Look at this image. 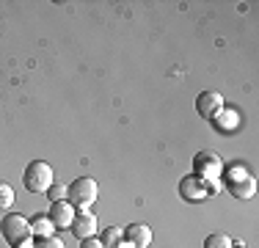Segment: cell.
Returning <instances> with one entry per match:
<instances>
[{"instance_id": "10", "label": "cell", "mask_w": 259, "mask_h": 248, "mask_svg": "<svg viewBox=\"0 0 259 248\" xmlns=\"http://www.w3.org/2000/svg\"><path fill=\"white\" fill-rule=\"evenodd\" d=\"M226 188H229V193L234 196V198H254L256 196V179L251 177H240V179H232V182H226Z\"/></svg>"}, {"instance_id": "5", "label": "cell", "mask_w": 259, "mask_h": 248, "mask_svg": "<svg viewBox=\"0 0 259 248\" xmlns=\"http://www.w3.org/2000/svg\"><path fill=\"white\" fill-rule=\"evenodd\" d=\"M215 190H218V185L204 182V179L196 177V174H188V177L180 179V198L182 201H201V198H207L209 193H215Z\"/></svg>"}, {"instance_id": "19", "label": "cell", "mask_w": 259, "mask_h": 248, "mask_svg": "<svg viewBox=\"0 0 259 248\" xmlns=\"http://www.w3.org/2000/svg\"><path fill=\"white\" fill-rule=\"evenodd\" d=\"M17 248H33V243H30V240H25V243H20Z\"/></svg>"}, {"instance_id": "9", "label": "cell", "mask_w": 259, "mask_h": 248, "mask_svg": "<svg viewBox=\"0 0 259 248\" xmlns=\"http://www.w3.org/2000/svg\"><path fill=\"white\" fill-rule=\"evenodd\" d=\"M124 240L133 243V248H149L152 240H155V234H152V229L146 226V223H130L124 229Z\"/></svg>"}, {"instance_id": "15", "label": "cell", "mask_w": 259, "mask_h": 248, "mask_svg": "<svg viewBox=\"0 0 259 248\" xmlns=\"http://www.w3.org/2000/svg\"><path fill=\"white\" fill-rule=\"evenodd\" d=\"M14 204V188L6 179H0V210H9Z\"/></svg>"}, {"instance_id": "16", "label": "cell", "mask_w": 259, "mask_h": 248, "mask_svg": "<svg viewBox=\"0 0 259 248\" xmlns=\"http://www.w3.org/2000/svg\"><path fill=\"white\" fill-rule=\"evenodd\" d=\"M66 190H69V188H66L64 182H53L50 188H47V196H50V201H64Z\"/></svg>"}, {"instance_id": "7", "label": "cell", "mask_w": 259, "mask_h": 248, "mask_svg": "<svg viewBox=\"0 0 259 248\" xmlns=\"http://www.w3.org/2000/svg\"><path fill=\"white\" fill-rule=\"evenodd\" d=\"M72 234H75L77 240H89V237H97V229H100V223L97 218L85 210V213H75V221H72Z\"/></svg>"}, {"instance_id": "8", "label": "cell", "mask_w": 259, "mask_h": 248, "mask_svg": "<svg viewBox=\"0 0 259 248\" xmlns=\"http://www.w3.org/2000/svg\"><path fill=\"white\" fill-rule=\"evenodd\" d=\"M47 218L53 221L55 229H66L72 226V221H75V207H72L69 201H50V213H47Z\"/></svg>"}, {"instance_id": "13", "label": "cell", "mask_w": 259, "mask_h": 248, "mask_svg": "<svg viewBox=\"0 0 259 248\" xmlns=\"http://www.w3.org/2000/svg\"><path fill=\"white\" fill-rule=\"evenodd\" d=\"M100 243L105 248H119L121 243H124V229H121V226H108L100 234Z\"/></svg>"}, {"instance_id": "21", "label": "cell", "mask_w": 259, "mask_h": 248, "mask_svg": "<svg viewBox=\"0 0 259 248\" xmlns=\"http://www.w3.org/2000/svg\"><path fill=\"white\" fill-rule=\"evenodd\" d=\"M232 248H245V245H232Z\"/></svg>"}, {"instance_id": "17", "label": "cell", "mask_w": 259, "mask_h": 248, "mask_svg": "<svg viewBox=\"0 0 259 248\" xmlns=\"http://www.w3.org/2000/svg\"><path fill=\"white\" fill-rule=\"evenodd\" d=\"M33 248H66V245L61 243V240L55 237V234H53V237H41V240H39V243H36Z\"/></svg>"}, {"instance_id": "14", "label": "cell", "mask_w": 259, "mask_h": 248, "mask_svg": "<svg viewBox=\"0 0 259 248\" xmlns=\"http://www.w3.org/2000/svg\"><path fill=\"white\" fill-rule=\"evenodd\" d=\"M232 237L226 232H212V234H207V240H204V248H232Z\"/></svg>"}, {"instance_id": "1", "label": "cell", "mask_w": 259, "mask_h": 248, "mask_svg": "<svg viewBox=\"0 0 259 248\" xmlns=\"http://www.w3.org/2000/svg\"><path fill=\"white\" fill-rule=\"evenodd\" d=\"M53 182H55L53 169L45 160H30L25 166V171H22V185H25V190H30V193H47V188Z\"/></svg>"}, {"instance_id": "3", "label": "cell", "mask_w": 259, "mask_h": 248, "mask_svg": "<svg viewBox=\"0 0 259 248\" xmlns=\"http://www.w3.org/2000/svg\"><path fill=\"white\" fill-rule=\"evenodd\" d=\"M0 234H3L6 243L14 245V248L33 237V232H30V221L25 218V215H20V213H9L3 221H0Z\"/></svg>"}, {"instance_id": "18", "label": "cell", "mask_w": 259, "mask_h": 248, "mask_svg": "<svg viewBox=\"0 0 259 248\" xmlns=\"http://www.w3.org/2000/svg\"><path fill=\"white\" fill-rule=\"evenodd\" d=\"M80 248H105L100 243V237H89V240H80Z\"/></svg>"}, {"instance_id": "2", "label": "cell", "mask_w": 259, "mask_h": 248, "mask_svg": "<svg viewBox=\"0 0 259 248\" xmlns=\"http://www.w3.org/2000/svg\"><path fill=\"white\" fill-rule=\"evenodd\" d=\"M97 196H100V188H97V179H91V177L75 179V182L69 185V190H66V201L75 210H80V213H85V210L97 201Z\"/></svg>"}, {"instance_id": "12", "label": "cell", "mask_w": 259, "mask_h": 248, "mask_svg": "<svg viewBox=\"0 0 259 248\" xmlns=\"http://www.w3.org/2000/svg\"><path fill=\"white\" fill-rule=\"evenodd\" d=\"M30 232H33V237H53L55 234V226H53V221L47 218L45 213H39V215H33L30 218Z\"/></svg>"}, {"instance_id": "4", "label": "cell", "mask_w": 259, "mask_h": 248, "mask_svg": "<svg viewBox=\"0 0 259 248\" xmlns=\"http://www.w3.org/2000/svg\"><path fill=\"white\" fill-rule=\"evenodd\" d=\"M224 169H226L224 160L215 152H199L193 157V174L201 177L204 182H218V179L224 177Z\"/></svg>"}, {"instance_id": "6", "label": "cell", "mask_w": 259, "mask_h": 248, "mask_svg": "<svg viewBox=\"0 0 259 248\" xmlns=\"http://www.w3.org/2000/svg\"><path fill=\"white\" fill-rule=\"evenodd\" d=\"M196 110H199L201 119L212 121L215 116L224 110V97H221L218 91H201V94L196 97Z\"/></svg>"}, {"instance_id": "20", "label": "cell", "mask_w": 259, "mask_h": 248, "mask_svg": "<svg viewBox=\"0 0 259 248\" xmlns=\"http://www.w3.org/2000/svg\"><path fill=\"white\" fill-rule=\"evenodd\" d=\"M119 248H133V243H127V240H124V243H121Z\"/></svg>"}, {"instance_id": "11", "label": "cell", "mask_w": 259, "mask_h": 248, "mask_svg": "<svg viewBox=\"0 0 259 248\" xmlns=\"http://www.w3.org/2000/svg\"><path fill=\"white\" fill-rule=\"evenodd\" d=\"M212 124H215V130H218V133H232V130H237V124H240V113H237V110H226L224 108L212 119Z\"/></svg>"}]
</instances>
